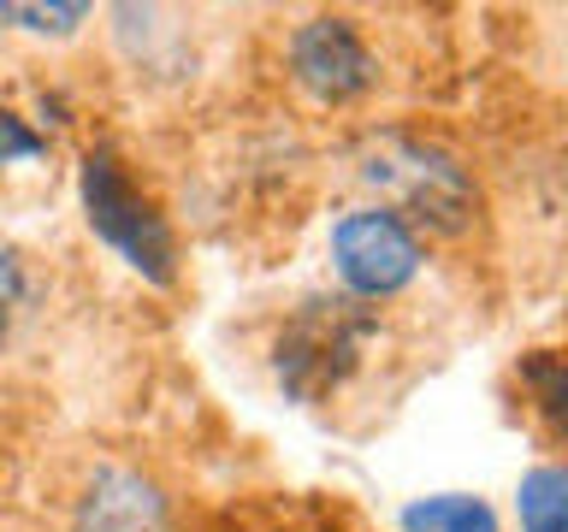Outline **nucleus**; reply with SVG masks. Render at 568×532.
<instances>
[{
  "label": "nucleus",
  "instance_id": "nucleus-12",
  "mask_svg": "<svg viewBox=\"0 0 568 532\" xmlns=\"http://www.w3.org/2000/svg\"><path fill=\"white\" fill-rule=\"evenodd\" d=\"M42 154H48V142L36 136L12 106H0V172L18 166V160H42Z\"/></svg>",
  "mask_w": 568,
  "mask_h": 532
},
{
  "label": "nucleus",
  "instance_id": "nucleus-10",
  "mask_svg": "<svg viewBox=\"0 0 568 532\" xmlns=\"http://www.w3.org/2000/svg\"><path fill=\"white\" fill-rule=\"evenodd\" d=\"M30 301H36V273H30V255L18 248L12 237H0V355L12 349L18 326L30 319Z\"/></svg>",
  "mask_w": 568,
  "mask_h": 532
},
{
  "label": "nucleus",
  "instance_id": "nucleus-9",
  "mask_svg": "<svg viewBox=\"0 0 568 532\" xmlns=\"http://www.w3.org/2000/svg\"><path fill=\"white\" fill-rule=\"evenodd\" d=\"M515 379H521V390L532 397V415L545 420V432L557 438V432H562V402H568L562 355H557V349H527L521 367H515Z\"/></svg>",
  "mask_w": 568,
  "mask_h": 532
},
{
  "label": "nucleus",
  "instance_id": "nucleus-8",
  "mask_svg": "<svg viewBox=\"0 0 568 532\" xmlns=\"http://www.w3.org/2000/svg\"><path fill=\"white\" fill-rule=\"evenodd\" d=\"M515 514H521V532H568V473L557 461H539L532 473H521Z\"/></svg>",
  "mask_w": 568,
  "mask_h": 532
},
{
  "label": "nucleus",
  "instance_id": "nucleus-7",
  "mask_svg": "<svg viewBox=\"0 0 568 532\" xmlns=\"http://www.w3.org/2000/svg\"><path fill=\"white\" fill-rule=\"evenodd\" d=\"M403 532H497V514L486 497H468V491H438V497H415L403 514H397Z\"/></svg>",
  "mask_w": 568,
  "mask_h": 532
},
{
  "label": "nucleus",
  "instance_id": "nucleus-1",
  "mask_svg": "<svg viewBox=\"0 0 568 532\" xmlns=\"http://www.w3.org/2000/svg\"><path fill=\"white\" fill-rule=\"evenodd\" d=\"M362 177L379 190V207L397 213L415 237L420 231L456 237L479 213V184L468 160L426 136H379V149L362 160Z\"/></svg>",
  "mask_w": 568,
  "mask_h": 532
},
{
  "label": "nucleus",
  "instance_id": "nucleus-2",
  "mask_svg": "<svg viewBox=\"0 0 568 532\" xmlns=\"http://www.w3.org/2000/svg\"><path fill=\"white\" fill-rule=\"evenodd\" d=\"M373 344H379V308H367L355 296L302 301L273 344L278 390L291 402H326L362 372Z\"/></svg>",
  "mask_w": 568,
  "mask_h": 532
},
{
  "label": "nucleus",
  "instance_id": "nucleus-4",
  "mask_svg": "<svg viewBox=\"0 0 568 532\" xmlns=\"http://www.w3.org/2000/svg\"><path fill=\"white\" fill-rule=\"evenodd\" d=\"M291 83L314 106H355L379 89V53L349 12H314L284 35Z\"/></svg>",
  "mask_w": 568,
  "mask_h": 532
},
{
  "label": "nucleus",
  "instance_id": "nucleus-5",
  "mask_svg": "<svg viewBox=\"0 0 568 532\" xmlns=\"http://www.w3.org/2000/svg\"><path fill=\"white\" fill-rule=\"evenodd\" d=\"M420 260H426L420 237L379 202L349 207L344 219L332 225V273L344 284V296L367 301V308L403 296L408 284L420 278Z\"/></svg>",
  "mask_w": 568,
  "mask_h": 532
},
{
  "label": "nucleus",
  "instance_id": "nucleus-11",
  "mask_svg": "<svg viewBox=\"0 0 568 532\" xmlns=\"http://www.w3.org/2000/svg\"><path fill=\"white\" fill-rule=\"evenodd\" d=\"M89 18H95V7H89V0H48V7H24V0H7V7H0V24L30 30V35H78Z\"/></svg>",
  "mask_w": 568,
  "mask_h": 532
},
{
  "label": "nucleus",
  "instance_id": "nucleus-3",
  "mask_svg": "<svg viewBox=\"0 0 568 532\" xmlns=\"http://www.w3.org/2000/svg\"><path fill=\"white\" fill-rule=\"evenodd\" d=\"M78 195H83V219L89 231L149 284H178V237L172 219L160 213V202L131 177V166L113 149H89L78 166Z\"/></svg>",
  "mask_w": 568,
  "mask_h": 532
},
{
  "label": "nucleus",
  "instance_id": "nucleus-6",
  "mask_svg": "<svg viewBox=\"0 0 568 532\" xmlns=\"http://www.w3.org/2000/svg\"><path fill=\"white\" fill-rule=\"evenodd\" d=\"M65 532H178L172 497L131 461H95L65 509Z\"/></svg>",
  "mask_w": 568,
  "mask_h": 532
}]
</instances>
